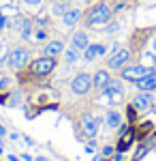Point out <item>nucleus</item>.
<instances>
[{
    "instance_id": "obj_17",
    "label": "nucleus",
    "mask_w": 156,
    "mask_h": 161,
    "mask_svg": "<svg viewBox=\"0 0 156 161\" xmlns=\"http://www.w3.org/2000/svg\"><path fill=\"white\" fill-rule=\"evenodd\" d=\"M45 56H51V58H56L58 54L64 52V45H62V41H49L47 45H45Z\"/></svg>"
},
{
    "instance_id": "obj_24",
    "label": "nucleus",
    "mask_w": 156,
    "mask_h": 161,
    "mask_svg": "<svg viewBox=\"0 0 156 161\" xmlns=\"http://www.w3.org/2000/svg\"><path fill=\"white\" fill-rule=\"evenodd\" d=\"M113 155V146H105L103 148V157H111Z\"/></svg>"
},
{
    "instance_id": "obj_31",
    "label": "nucleus",
    "mask_w": 156,
    "mask_h": 161,
    "mask_svg": "<svg viewBox=\"0 0 156 161\" xmlns=\"http://www.w3.org/2000/svg\"><path fill=\"white\" fill-rule=\"evenodd\" d=\"M56 2H64V0H56Z\"/></svg>"
},
{
    "instance_id": "obj_23",
    "label": "nucleus",
    "mask_w": 156,
    "mask_h": 161,
    "mask_svg": "<svg viewBox=\"0 0 156 161\" xmlns=\"http://www.w3.org/2000/svg\"><path fill=\"white\" fill-rule=\"evenodd\" d=\"M118 24H107V35H113V32H118Z\"/></svg>"
},
{
    "instance_id": "obj_9",
    "label": "nucleus",
    "mask_w": 156,
    "mask_h": 161,
    "mask_svg": "<svg viewBox=\"0 0 156 161\" xmlns=\"http://www.w3.org/2000/svg\"><path fill=\"white\" fill-rule=\"evenodd\" d=\"M98 125H101V120H98L96 116L86 114L84 118H81V131H84V136L86 137H96V133H98Z\"/></svg>"
},
{
    "instance_id": "obj_26",
    "label": "nucleus",
    "mask_w": 156,
    "mask_h": 161,
    "mask_svg": "<svg viewBox=\"0 0 156 161\" xmlns=\"http://www.w3.org/2000/svg\"><path fill=\"white\" fill-rule=\"evenodd\" d=\"M26 4H30V7H36V4H41V0H24Z\"/></svg>"
},
{
    "instance_id": "obj_11",
    "label": "nucleus",
    "mask_w": 156,
    "mask_h": 161,
    "mask_svg": "<svg viewBox=\"0 0 156 161\" xmlns=\"http://www.w3.org/2000/svg\"><path fill=\"white\" fill-rule=\"evenodd\" d=\"M90 45V41H88V35L86 32H73V37H71V47H75V50H79V52H84L86 47Z\"/></svg>"
},
{
    "instance_id": "obj_12",
    "label": "nucleus",
    "mask_w": 156,
    "mask_h": 161,
    "mask_svg": "<svg viewBox=\"0 0 156 161\" xmlns=\"http://www.w3.org/2000/svg\"><path fill=\"white\" fill-rule=\"evenodd\" d=\"M109 73L105 71V69H98L94 75H92V84H94V88H98V90H103V88L109 84Z\"/></svg>"
},
{
    "instance_id": "obj_8",
    "label": "nucleus",
    "mask_w": 156,
    "mask_h": 161,
    "mask_svg": "<svg viewBox=\"0 0 156 161\" xmlns=\"http://www.w3.org/2000/svg\"><path fill=\"white\" fill-rule=\"evenodd\" d=\"M152 103H154V95L150 90H139V95L133 99V108L137 112H145L152 108Z\"/></svg>"
},
{
    "instance_id": "obj_27",
    "label": "nucleus",
    "mask_w": 156,
    "mask_h": 161,
    "mask_svg": "<svg viewBox=\"0 0 156 161\" xmlns=\"http://www.w3.org/2000/svg\"><path fill=\"white\" fill-rule=\"evenodd\" d=\"M92 161H107V157H103V155H101V157H94Z\"/></svg>"
},
{
    "instance_id": "obj_6",
    "label": "nucleus",
    "mask_w": 156,
    "mask_h": 161,
    "mask_svg": "<svg viewBox=\"0 0 156 161\" xmlns=\"http://www.w3.org/2000/svg\"><path fill=\"white\" fill-rule=\"evenodd\" d=\"M103 95H105V99H107L109 103H118V101H122L124 88H122V84L118 80H109V84L103 88Z\"/></svg>"
},
{
    "instance_id": "obj_10",
    "label": "nucleus",
    "mask_w": 156,
    "mask_h": 161,
    "mask_svg": "<svg viewBox=\"0 0 156 161\" xmlns=\"http://www.w3.org/2000/svg\"><path fill=\"white\" fill-rule=\"evenodd\" d=\"M135 86L139 88V90H156V69H152L150 73L145 75V77H141L139 82H135Z\"/></svg>"
},
{
    "instance_id": "obj_3",
    "label": "nucleus",
    "mask_w": 156,
    "mask_h": 161,
    "mask_svg": "<svg viewBox=\"0 0 156 161\" xmlns=\"http://www.w3.org/2000/svg\"><path fill=\"white\" fill-rule=\"evenodd\" d=\"M28 60H30V54L24 47H15L7 56V62H9V67H13V69H24L26 64H28Z\"/></svg>"
},
{
    "instance_id": "obj_19",
    "label": "nucleus",
    "mask_w": 156,
    "mask_h": 161,
    "mask_svg": "<svg viewBox=\"0 0 156 161\" xmlns=\"http://www.w3.org/2000/svg\"><path fill=\"white\" fill-rule=\"evenodd\" d=\"M77 60H79V50H75V47L64 50V62L66 64H75Z\"/></svg>"
},
{
    "instance_id": "obj_25",
    "label": "nucleus",
    "mask_w": 156,
    "mask_h": 161,
    "mask_svg": "<svg viewBox=\"0 0 156 161\" xmlns=\"http://www.w3.org/2000/svg\"><path fill=\"white\" fill-rule=\"evenodd\" d=\"M135 112H137V110L131 105V108H128V120H131V123H135Z\"/></svg>"
},
{
    "instance_id": "obj_29",
    "label": "nucleus",
    "mask_w": 156,
    "mask_h": 161,
    "mask_svg": "<svg viewBox=\"0 0 156 161\" xmlns=\"http://www.w3.org/2000/svg\"><path fill=\"white\" fill-rule=\"evenodd\" d=\"M4 133H7V131H4V127H2V125H0V137L4 136Z\"/></svg>"
},
{
    "instance_id": "obj_4",
    "label": "nucleus",
    "mask_w": 156,
    "mask_h": 161,
    "mask_svg": "<svg viewBox=\"0 0 156 161\" xmlns=\"http://www.w3.org/2000/svg\"><path fill=\"white\" fill-rule=\"evenodd\" d=\"M152 69L150 67H145V64H133V67H124L122 69V77L126 80V82H139L141 77H145V75L150 73Z\"/></svg>"
},
{
    "instance_id": "obj_22",
    "label": "nucleus",
    "mask_w": 156,
    "mask_h": 161,
    "mask_svg": "<svg viewBox=\"0 0 156 161\" xmlns=\"http://www.w3.org/2000/svg\"><path fill=\"white\" fill-rule=\"evenodd\" d=\"M148 131H152V125H150V123H145L143 127L139 129V136H141V137H143V136H148Z\"/></svg>"
},
{
    "instance_id": "obj_5",
    "label": "nucleus",
    "mask_w": 156,
    "mask_h": 161,
    "mask_svg": "<svg viewBox=\"0 0 156 161\" xmlns=\"http://www.w3.org/2000/svg\"><path fill=\"white\" fill-rule=\"evenodd\" d=\"M92 86H94V84H92V77H90L88 73L75 75V77H73V82H71V90L75 92V95H88Z\"/></svg>"
},
{
    "instance_id": "obj_13",
    "label": "nucleus",
    "mask_w": 156,
    "mask_h": 161,
    "mask_svg": "<svg viewBox=\"0 0 156 161\" xmlns=\"http://www.w3.org/2000/svg\"><path fill=\"white\" fill-rule=\"evenodd\" d=\"M105 52H107L105 45H98V43H96V45H88V47L84 50V58L90 62V60H94L96 56H103Z\"/></svg>"
},
{
    "instance_id": "obj_14",
    "label": "nucleus",
    "mask_w": 156,
    "mask_h": 161,
    "mask_svg": "<svg viewBox=\"0 0 156 161\" xmlns=\"http://www.w3.org/2000/svg\"><path fill=\"white\" fill-rule=\"evenodd\" d=\"M133 140H135V131H131V129L122 131L120 142H118V150H120V153H124V150H128V146L133 144Z\"/></svg>"
},
{
    "instance_id": "obj_20",
    "label": "nucleus",
    "mask_w": 156,
    "mask_h": 161,
    "mask_svg": "<svg viewBox=\"0 0 156 161\" xmlns=\"http://www.w3.org/2000/svg\"><path fill=\"white\" fill-rule=\"evenodd\" d=\"M66 11H69V7H66V0H64V2H58V4L54 7V13H56V15H64Z\"/></svg>"
},
{
    "instance_id": "obj_1",
    "label": "nucleus",
    "mask_w": 156,
    "mask_h": 161,
    "mask_svg": "<svg viewBox=\"0 0 156 161\" xmlns=\"http://www.w3.org/2000/svg\"><path fill=\"white\" fill-rule=\"evenodd\" d=\"M111 15H113V11H111V7H109L107 2H98V4H94V7L88 11V15H86V24L90 26V28L107 26L109 22H111Z\"/></svg>"
},
{
    "instance_id": "obj_2",
    "label": "nucleus",
    "mask_w": 156,
    "mask_h": 161,
    "mask_svg": "<svg viewBox=\"0 0 156 161\" xmlns=\"http://www.w3.org/2000/svg\"><path fill=\"white\" fill-rule=\"evenodd\" d=\"M54 69H56V60H54L51 56H41V58H36V60L30 64V71H32V75H36V77H45V75H49Z\"/></svg>"
},
{
    "instance_id": "obj_15",
    "label": "nucleus",
    "mask_w": 156,
    "mask_h": 161,
    "mask_svg": "<svg viewBox=\"0 0 156 161\" xmlns=\"http://www.w3.org/2000/svg\"><path fill=\"white\" fill-rule=\"evenodd\" d=\"M79 17H81V11H79V9H69V11L62 15V22H64V26L73 28V26L79 22Z\"/></svg>"
},
{
    "instance_id": "obj_7",
    "label": "nucleus",
    "mask_w": 156,
    "mask_h": 161,
    "mask_svg": "<svg viewBox=\"0 0 156 161\" xmlns=\"http://www.w3.org/2000/svg\"><path fill=\"white\" fill-rule=\"evenodd\" d=\"M131 60V50L122 47V50H116L107 60V67L109 69H124V64Z\"/></svg>"
},
{
    "instance_id": "obj_32",
    "label": "nucleus",
    "mask_w": 156,
    "mask_h": 161,
    "mask_svg": "<svg viewBox=\"0 0 156 161\" xmlns=\"http://www.w3.org/2000/svg\"><path fill=\"white\" fill-rule=\"evenodd\" d=\"M0 146H2V140H0Z\"/></svg>"
},
{
    "instance_id": "obj_30",
    "label": "nucleus",
    "mask_w": 156,
    "mask_h": 161,
    "mask_svg": "<svg viewBox=\"0 0 156 161\" xmlns=\"http://www.w3.org/2000/svg\"><path fill=\"white\" fill-rule=\"evenodd\" d=\"M9 161H19V159H17V157H13V155H11V157H9Z\"/></svg>"
},
{
    "instance_id": "obj_21",
    "label": "nucleus",
    "mask_w": 156,
    "mask_h": 161,
    "mask_svg": "<svg viewBox=\"0 0 156 161\" xmlns=\"http://www.w3.org/2000/svg\"><path fill=\"white\" fill-rule=\"evenodd\" d=\"M34 39L36 41H45V39H47V30H45V28H39L34 32Z\"/></svg>"
},
{
    "instance_id": "obj_28",
    "label": "nucleus",
    "mask_w": 156,
    "mask_h": 161,
    "mask_svg": "<svg viewBox=\"0 0 156 161\" xmlns=\"http://www.w3.org/2000/svg\"><path fill=\"white\" fill-rule=\"evenodd\" d=\"M152 52H156V37L152 39Z\"/></svg>"
},
{
    "instance_id": "obj_16",
    "label": "nucleus",
    "mask_w": 156,
    "mask_h": 161,
    "mask_svg": "<svg viewBox=\"0 0 156 161\" xmlns=\"http://www.w3.org/2000/svg\"><path fill=\"white\" fill-rule=\"evenodd\" d=\"M19 35H22V39L24 41H28V39L34 35V28H32V22L28 19V17H24V19H19Z\"/></svg>"
},
{
    "instance_id": "obj_18",
    "label": "nucleus",
    "mask_w": 156,
    "mask_h": 161,
    "mask_svg": "<svg viewBox=\"0 0 156 161\" xmlns=\"http://www.w3.org/2000/svg\"><path fill=\"white\" fill-rule=\"evenodd\" d=\"M105 123H107L109 129H118V127H122V116H120V112L109 110L107 116H105Z\"/></svg>"
}]
</instances>
